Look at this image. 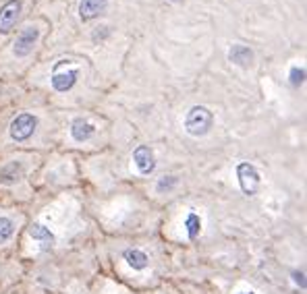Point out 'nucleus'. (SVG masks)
Here are the masks:
<instances>
[{"instance_id":"nucleus-13","label":"nucleus","mask_w":307,"mask_h":294,"mask_svg":"<svg viewBox=\"0 0 307 294\" xmlns=\"http://www.w3.org/2000/svg\"><path fill=\"white\" fill-rule=\"evenodd\" d=\"M23 174V168L21 164H17V162H11V164L3 166L0 168V182L3 184H15Z\"/></svg>"},{"instance_id":"nucleus-11","label":"nucleus","mask_w":307,"mask_h":294,"mask_svg":"<svg viewBox=\"0 0 307 294\" xmlns=\"http://www.w3.org/2000/svg\"><path fill=\"white\" fill-rule=\"evenodd\" d=\"M29 236H32L42 249H48V247H52L54 245V236H52V232L48 230L46 226H42V224H34L32 228H29Z\"/></svg>"},{"instance_id":"nucleus-8","label":"nucleus","mask_w":307,"mask_h":294,"mask_svg":"<svg viewBox=\"0 0 307 294\" xmlns=\"http://www.w3.org/2000/svg\"><path fill=\"white\" fill-rule=\"evenodd\" d=\"M106 7H108V0H81L79 17H81V21H91L100 13H104Z\"/></svg>"},{"instance_id":"nucleus-20","label":"nucleus","mask_w":307,"mask_h":294,"mask_svg":"<svg viewBox=\"0 0 307 294\" xmlns=\"http://www.w3.org/2000/svg\"><path fill=\"white\" fill-rule=\"evenodd\" d=\"M241 294H253V292H241Z\"/></svg>"},{"instance_id":"nucleus-2","label":"nucleus","mask_w":307,"mask_h":294,"mask_svg":"<svg viewBox=\"0 0 307 294\" xmlns=\"http://www.w3.org/2000/svg\"><path fill=\"white\" fill-rule=\"evenodd\" d=\"M77 77H79V71L73 67L71 60H58L54 62L52 67V77H50V83L56 91H69L75 83H77Z\"/></svg>"},{"instance_id":"nucleus-15","label":"nucleus","mask_w":307,"mask_h":294,"mask_svg":"<svg viewBox=\"0 0 307 294\" xmlns=\"http://www.w3.org/2000/svg\"><path fill=\"white\" fill-rule=\"evenodd\" d=\"M15 232V222L11 218H5V216H0V245L7 243Z\"/></svg>"},{"instance_id":"nucleus-6","label":"nucleus","mask_w":307,"mask_h":294,"mask_svg":"<svg viewBox=\"0 0 307 294\" xmlns=\"http://www.w3.org/2000/svg\"><path fill=\"white\" fill-rule=\"evenodd\" d=\"M23 3L21 0H7L5 7L0 9V34H9V31L15 27L19 15H21Z\"/></svg>"},{"instance_id":"nucleus-9","label":"nucleus","mask_w":307,"mask_h":294,"mask_svg":"<svg viewBox=\"0 0 307 294\" xmlns=\"http://www.w3.org/2000/svg\"><path fill=\"white\" fill-rule=\"evenodd\" d=\"M94 133H96V126L91 124L89 120H85V118H77L71 124V137L75 141H79V143L89 141L91 137H94Z\"/></svg>"},{"instance_id":"nucleus-1","label":"nucleus","mask_w":307,"mask_h":294,"mask_svg":"<svg viewBox=\"0 0 307 294\" xmlns=\"http://www.w3.org/2000/svg\"><path fill=\"white\" fill-rule=\"evenodd\" d=\"M214 124V114L206 106H193L185 116V130L191 137H203Z\"/></svg>"},{"instance_id":"nucleus-10","label":"nucleus","mask_w":307,"mask_h":294,"mask_svg":"<svg viewBox=\"0 0 307 294\" xmlns=\"http://www.w3.org/2000/svg\"><path fill=\"white\" fill-rule=\"evenodd\" d=\"M228 60L239 64V67H249V64L253 62V50L243 46V44H235L228 52Z\"/></svg>"},{"instance_id":"nucleus-4","label":"nucleus","mask_w":307,"mask_h":294,"mask_svg":"<svg viewBox=\"0 0 307 294\" xmlns=\"http://www.w3.org/2000/svg\"><path fill=\"white\" fill-rule=\"evenodd\" d=\"M38 126V118L34 114H29V112H21L19 116L13 118L11 122V137L15 141H27L29 137L34 135V130Z\"/></svg>"},{"instance_id":"nucleus-3","label":"nucleus","mask_w":307,"mask_h":294,"mask_svg":"<svg viewBox=\"0 0 307 294\" xmlns=\"http://www.w3.org/2000/svg\"><path fill=\"white\" fill-rule=\"evenodd\" d=\"M237 178H239V186L245 195H255V191L260 189V172L255 170L253 164H249V162H241V164L237 166Z\"/></svg>"},{"instance_id":"nucleus-12","label":"nucleus","mask_w":307,"mask_h":294,"mask_svg":"<svg viewBox=\"0 0 307 294\" xmlns=\"http://www.w3.org/2000/svg\"><path fill=\"white\" fill-rule=\"evenodd\" d=\"M125 261H127V263H129L135 272L145 270V268H147V263H149L147 255H145L143 251H139V249H129V251H125Z\"/></svg>"},{"instance_id":"nucleus-16","label":"nucleus","mask_w":307,"mask_h":294,"mask_svg":"<svg viewBox=\"0 0 307 294\" xmlns=\"http://www.w3.org/2000/svg\"><path fill=\"white\" fill-rule=\"evenodd\" d=\"M289 79H291L293 85H301L303 79H305V69L303 67H293L291 73H289Z\"/></svg>"},{"instance_id":"nucleus-18","label":"nucleus","mask_w":307,"mask_h":294,"mask_svg":"<svg viewBox=\"0 0 307 294\" xmlns=\"http://www.w3.org/2000/svg\"><path fill=\"white\" fill-rule=\"evenodd\" d=\"M293 276H295V282H297V284H301V288H305V282H303V274H297V272H295Z\"/></svg>"},{"instance_id":"nucleus-5","label":"nucleus","mask_w":307,"mask_h":294,"mask_svg":"<svg viewBox=\"0 0 307 294\" xmlns=\"http://www.w3.org/2000/svg\"><path fill=\"white\" fill-rule=\"evenodd\" d=\"M38 40H40V29L38 27H25L17 36V40H15V48H13L15 56L23 58L27 54H32V50L36 48Z\"/></svg>"},{"instance_id":"nucleus-14","label":"nucleus","mask_w":307,"mask_h":294,"mask_svg":"<svg viewBox=\"0 0 307 294\" xmlns=\"http://www.w3.org/2000/svg\"><path fill=\"white\" fill-rule=\"evenodd\" d=\"M185 228H187L189 238H195V236L199 234V230H201V218L191 211V213L185 218Z\"/></svg>"},{"instance_id":"nucleus-7","label":"nucleus","mask_w":307,"mask_h":294,"mask_svg":"<svg viewBox=\"0 0 307 294\" xmlns=\"http://www.w3.org/2000/svg\"><path fill=\"white\" fill-rule=\"evenodd\" d=\"M133 162H135V168L141 174H151L154 168H156V157H154V151L147 145H137L133 151Z\"/></svg>"},{"instance_id":"nucleus-17","label":"nucleus","mask_w":307,"mask_h":294,"mask_svg":"<svg viewBox=\"0 0 307 294\" xmlns=\"http://www.w3.org/2000/svg\"><path fill=\"white\" fill-rule=\"evenodd\" d=\"M174 184H176V178H174V176H162V178L158 180V186H156V189L162 193V191H170Z\"/></svg>"},{"instance_id":"nucleus-19","label":"nucleus","mask_w":307,"mask_h":294,"mask_svg":"<svg viewBox=\"0 0 307 294\" xmlns=\"http://www.w3.org/2000/svg\"><path fill=\"white\" fill-rule=\"evenodd\" d=\"M170 3H174V5H181V3H183V0H170Z\"/></svg>"}]
</instances>
